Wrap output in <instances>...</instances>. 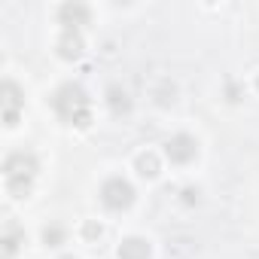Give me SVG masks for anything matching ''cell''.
Returning a JSON list of instances; mask_svg holds the SVG:
<instances>
[{"instance_id": "cell-10", "label": "cell", "mask_w": 259, "mask_h": 259, "mask_svg": "<svg viewBox=\"0 0 259 259\" xmlns=\"http://www.w3.org/2000/svg\"><path fill=\"white\" fill-rule=\"evenodd\" d=\"M16 247H19V244H16V229H10L7 238H4V259H10V256L16 253Z\"/></svg>"}, {"instance_id": "cell-3", "label": "cell", "mask_w": 259, "mask_h": 259, "mask_svg": "<svg viewBox=\"0 0 259 259\" xmlns=\"http://www.w3.org/2000/svg\"><path fill=\"white\" fill-rule=\"evenodd\" d=\"M101 201L110 210H122V207H128L135 201V189H132V183L122 180V177H110L104 183V189H101Z\"/></svg>"}, {"instance_id": "cell-2", "label": "cell", "mask_w": 259, "mask_h": 259, "mask_svg": "<svg viewBox=\"0 0 259 259\" xmlns=\"http://www.w3.org/2000/svg\"><path fill=\"white\" fill-rule=\"evenodd\" d=\"M34 174H37V162H34L31 153H13L4 162V180H7V189H10L13 198H22L31 189Z\"/></svg>"}, {"instance_id": "cell-12", "label": "cell", "mask_w": 259, "mask_h": 259, "mask_svg": "<svg viewBox=\"0 0 259 259\" xmlns=\"http://www.w3.org/2000/svg\"><path fill=\"white\" fill-rule=\"evenodd\" d=\"M85 235H89V238H95V235H101V226H95V223H89V226H85Z\"/></svg>"}, {"instance_id": "cell-13", "label": "cell", "mask_w": 259, "mask_h": 259, "mask_svg": "<svg viewBox=\"0 0 259 259\" xmlns=\"http://www.w3.org/2000/svg\"><path fill=\"white\" fill-rule=\"evenodd\" d=\"M67 259H70V256H67Z\"/></svg>"}, {"instance_id": "cell-5", "label": "cell", "mask_w": 259, "mask_h": 259, "mask_svg": "<svg viewBox=\"0 0 259 259\" xmlns=\"http://www.w3.org/2000/svg\"><path fill=\"white\" fill-rule=\"evenodd\" d=\"M119 259H150V244L144 238H125L119 244Z\"/></svg>"}, {"instance_id": "cell-4", "label": "cell", "mask_w": 259, "mask_h": 259, "mask_svg": "<svg viewBox=\"0 0 259 259\" xmlns=\"http://www.w3.org/2000/svg\"><path fill=\"white\" fill-rule=\"evenodd\" d=\"M165 153H168V159H171V162L186 165V162H192V159H195L198 144H195V138H189V135H174V138L165 144Z\"/></svg>"}, {"instance_id": "cell-8", "label": "cell", "mask_w": 259, "mask_h": 259, "mask_svg": "<svg viewBox=\"0 0 259 259\" xmlns=\"http://www.w3.org/2000/svg\"><path fill=\"white\" fill-rule=\"evenodd\" d=\"M61 55L64 58H76L79 55V49H82V40H79V34H73V31H64V37H61Z\"/></svg>"}, {"instance_id": "cell-11", "label": "cell", "mask_w": 259, "mask_h": 259, "mask_svg": "<svg viewBox=\"0 0 259 259\" xmlns=\"http://www.w3.org/2000/svg\"><path fill=\"white\" fill-rule=\"evenodd\" d=\"M43 238H46V244H49V241H55V244H58V241L64 238V232H61V229H46V232H43Z\"/></svg>"}, {"instance_id": "cell-9", "label": "cell", "mask_w": 259, "mask_h": 259, "mask_svg": "<svg viewBox=\"0 0 259 259\" xmlns=\"http://www.w3.org/2000/svg\"><path fill=\"white\" fill-rule=\"evenodd\" d=\"M138 165H141V174H147V177H156V174H159V171H156L159 165H156V159H153V156H141V159H138Z\"/></svg>"}, {"instance_id": "cell-7", "label": "cell", "mask_w": 259, "mask_h": 259, "mask_svg": "<svg viewBox=\"0 0 259 259\" xmlns=\"http://www.w3.org/2000/svg\"><path fill=\"white\" fill-rule=\"evenodd\" d=\"M19 89L13 82H4V119L7 125H16V107H19Z\"/></svg>"}, {"instance_id": "cell-6", "label": "cell", "mask_w": 259, "mask_h": 259, "mask_svg": "<svg viewBox=\"0 0 259 259\" xmlns=\"http://www.w3.org/2000/svg\"><path fill=\"white\" fill-rule=\"evenodd\" d=\"M89 22V10L82 7V4H67V7H61V25L67 28V31H73V28H79V25H85Z\"/></svg>"}, {"instance_id": "cell-1", "label": "cell", "mask_w": 259, "mask_h": 259, "mask_svg": "<svg viewBox=\"0 0 259 259\" xmlns=\"http://www.w3.org/2000/svg\"><path fill=\"white\" fill-rule=\"evenodd\" d=\"M52 107H55V113H58L64 122H70V125H89V119H92V113H89V98H85V92H82L79 85H61V89L55 92V98H52Z\"/></svg>"}]
</instances>
